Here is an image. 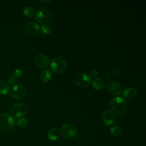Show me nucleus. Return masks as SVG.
I'll use <instances>...</instances> for the list:
<instances>
[{"label":"nucleus","mask_w":146,"mask_h":146,"mask_svg":"<svg viewBox=\"0 0 146 146\" xmlns=\"http://www.w3.org/2000/svg\"><path fill=\"white\" fill-rule=\"evenodd\" d=\"M99 75V72L96 70H92L91 72H90V78L91 79H96L98 78Z\"/></svg>","instance_id":"5701e85b"},{"label":"nucleus","mask_w":146,"mask_h":146,"mask_svg":"<svg viewBox=\"0 0 146 146\" xmlns=\"http://www.w3.org/2000/svg\"><path fill=\"white\" fill-rule=\"evenodd\" d=\"M23 14L27 17H32L34 15L35 11V10L31 7H26L23 10Z\"/></svg>","instance_id":"6ab92c4d"},{"label":"nucleus","mask_w":146,"mask_h":146,"mask_svg":"<svg viewBox=\"0 0 146 146\" xmlns=\"http://www.w3.org/2000/svg\"><path fill=\"white\" fill-rule=\"evenodd\" d=\"M108 90L112 95L118 96L123 91L121 85L116 82H111L108 85Z\"/></svg>","instance_id":"9d476101"},{"label":"nucleus","mask_w":146,"mask_h":146,"mask_svg":"<svg viewBox=\"0 0 146 146\" xmlns=\"http://www.w3.org/2000/svg\"><path fill=\"white\" fill-rule=\"evenodd\" d=\"M123 97L128 100H131L137 96V91L132 88H127L123 92Z\"/></svg>","instance_id":"ddd939ff"},{"label":"nucleus","mask_w":146,"mask_h":146,"mask_svg":"<svg viewBox=\"0 0 146 146\" xmlns=\"http://www.w3.org/2000/svg\"><path fill=\"white\" fill-rule=\"evenodd\" d=\"M67 67V63L60 58H54L50 63L51 70L54 73H60L64 71Z\"/></svg>","instance_id":"39448f33"},{"label":"nucleus","mask_w":146,"mask_h":146,"mask_svg":"<svg viewBox=\"0 0 146 146\" xmlns=\"http://www.w3.org/2000/svg\"><path fill=\"white\" fill-rule=\"evenodd\" d=\"M9 91V84L5 81H0V94L5 95Z\"/></svg>","instance_id":"f3484780"},{"label":"nucleus","mask_w":146,"mask_h":146,"mask_svg":"<svg viewBox=\"0 0 146 146\" xmlns=\"http://www.w3.org/2000/svg\"><path fill=\"white\" fill-rule=\"evenodd\" d=\"M60 130L56 127L52 128L50 129L47 133V137L50 141H55L57 140L60 136Z\"/></svg>","instance_id":"4468645a"},{"label":"nucleus","mask_w":146,"mask_h":146,"mask_svg":"<svg viewBox=\"0 0 146 146\" xmlns=\"http://www.w3.org/2000/svg\"><path fill=\"white\" fill-rule=\"evenodd\" d=\"M74 82L78 87L81 88H86L90 84L91 78L86 74L79 73L75 76Z\"/></svg>","instance_id":"0eeeda50"},{"label":"nucleus","mask_w":146,"mask_h":146,"mask_svg":"<svg viewBox=\"0 0 146 146\" xmlns=\"http://www.w3.org/2000/svg\"><path fill=\"white\" fill-rule=\"evenodd\" d=\"M10 94L13 98L21 99L27 95V91L25 87L20 84L14 85L10 90Z\"/></svg>","instance_id":"20e7f679"},{"label":"nucleus","mask_w":146,"mask_h":146,"mask_svg":"<svg viewBox=\"0 0 146 146\" xmlns=\"http://www.w3.org/2000/svg\"><path fill=\"white\" fill-rule=\"evenodd\" d=\"M26 107L22 103H16L11 109L12 115L16 118H21L26 113Z\"/></svg>","instance_id":"6e6552de"},{"label":"nucleus","mask_w":146,"mask_h":146,"mask_svg":"<svg viewBox=\"0 0 146 146\" xmlns=\"http://www.w3.org/2000/svg\"><path fill=\"white\" fill-rule=\"evenodd\" d=\"M52 78V74L51 71L48 70L46 69L42 71L40 74V79L43 83H47Z\"/></svg>","instance_id":"2eb2a0df"},{"label":"nucleus","mask_w":146,"mask_h":146,"mask_svg":"<svg viewBox=\"0 0 146 146\" xmlns=\"http://www.w3.org/2000/svg\"><path fill=\"white\" fill-rule=\"evenodd\" d=\"M39 29L40 27L39 25L34 21H31L26 25L25 31L27 34L34 35L39 32Z\"/></svg>","instance_id":"f8f14e48"},{"label":"nucleus","mask_w":146,"mask_h":146,"mask_svg":"<svg viewBox=\"0 0 146 146\" xmlns=\"http://www.w3.org/2000/svg\"><path fill=\"white\" fill-rule=\"evenodd\" d=\"M112 111L119 115H124L127 110V104L123 98L116 96L113 98L110 103Z\"/></svg>","instance_id":"f257e3e1"},{"label":"nucleus","mask_w":146,"mask_h":146,"mask_svg":"<svg viewBox=\"0 0 146 146\" xmlns=\"http://www.w3.org/2000/svg\"><path fill=\"white\" fill-rule=\"evenodd\" d=\"M28 124V120L26 118L22 117L17 121V125L19 127H25Z\"/></svg>","instance_id":"aec40b11"},{"label":"nucleus","mask_w":146,"mask_h":146,"mask_svg":"<svg viewBox=\"0 0 146 146\" xmlns=\"http://www.w3.org/2000/svg\"><path fill=\"white\" fill-rule=\"evenodd\" d=\"M35 63L38 67L42 68H44L48 66L50 60L46 55L40 54L36 56L35 59Z\"/></svg>","instance_id":"9b49d317"},{"label":"nucleus","mask_w":146,"mask_h":146,"mask_svg":"<svg viewBox=\"0 0 146 146\" xmlns=\"http://www.w3.org/2000/svg\"><path fill=\"white\" fill-rule=\"evenodd\" d=\"M15 125V120L13 117L7 113L0 115V131H7L11 129Z\"/></svg>","instance_id":"f03ea898"},{"label":"nucleus","mask_w":146,"mask_h":146,"mask_svg":"<svg viewBox=\"0 0 146 146\" xmlns=\"http://www.w3.org/2000/svg\"><path fill=\"white\" fill-rule=\"evenodd\" d=\"M60 132L62 136L64 138L72 139L76 136L77 133V129L73 124L66 123L62 125Z\"/></svg>","instance_id":"423d86ee"},{"label":"nucleus","mask_w":146,"mask_h":146,"mask_svg":"<svg viewBox=\"0 0 146 146\" xmlns=\"http://www.w3.org/2000/svg\"><path fill=\"white\" fill-rule=\"evenodd\" d=\"M110 132L113 136H119L122 133V129L120 127L115 125L111 127L110 129Z\"/></svg>","instance_id":"a211bd4d"},{"label":"nucleus","mask_w":146,"mask_h":146,"mask_svg":"<svg viewBox=\"0 0 146 146\" xmlns=\"http://www.w3.org/2000/svg\"><path fill=\"white\" fill-rule=\"evenodd\" d=\"M41 31L44 35H48L51 33V29L48 25H44L41 26Z\"/></svg>","instance_id":"412c9836"},{"label":"nucleus","mask_w":146,"mask_h":146,"mask_svg":"<svg viewBox=\"0 0 146 146\" xmlns=\"http://www.w3.org/2000/svg\"><path fill=\"white\" fill-rule=\"evenodd\" d=\"M16 80H17V79L15 78H14L13 75L9 76L7 78V80L10 84H13L14 83H15L16 82Z\"/></svg>","instance_id":"b1692460"},{"label":"nucleus","mask_w":146,"mask_h":146,"mask_svg":"<svg viewBox=\"0 0 146 146\" xmlns=\"http://www.w3.org/2000/svg\"><path fill=\"white\" fill-rule=\"evenodd\" d=\"M52 13L47 9H42L39 10L35 15L36 21L40 23H47L51 22L53 19Z\"/></svg>","instance_id":"7ed1b4c3"},{"label":"nucleus","mask_w":146,"mask_h":146,"mask_svg":"<svg viewBox=\"0 0 146 146\" xmlns=\"http://www.w3.org/2000/svg\"><path fill=\"white\" fill-rule=\"evenodd\" d=\"M102 117L103 123L107 126L112 125L116 121V116L114 112L110 110L104 111Z\"/></svg>","instance_id":"1a4fd4ad"},{"label":"nucleus","mask_w":146,"mask_h":146,"mask_svg":"<svg viewBox=\"0 0 146 146\" xmlns=\"http://www.w3.org/2000/svg\"><path fill=\"white\" fill-rule=\"evenodd\" d=\"M22 74H23V71H22L21 69L18 68V69H16V70L14 71L13 74V76L14 78H15L17 79V78H21V77L22 76Z\"/></svg>","instance_id":"4be33fe9"},{"label":"nucleus","mask_w":146,"mask_h":146,"mask_svg":"<svg viewBox=\"0 0 146 146\" xmlns=\"http://www.w3.org/2000/svg\"><path fill=\"white\" fill-rule=\"evenodd\" d=\"M104 86V82L101 78H97L92 82V86L96 90H102Z\"/></svg>","instance_id":"dca6fc26"}]
</instances>
